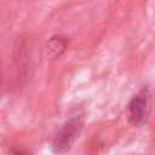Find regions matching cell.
<instances>
[{
  "label": "cell",
  "mask_w": 155,
  "mask_h": 155,
  "mask_svg": "<svg viewBox=\"0 0 155 155\" xmlns=\"http://www.w3.org/2000/svg\"><path fill=\"white\" fill-rule=\"evenodd\" d=\"M68 46V39L62 35H54L46 44V52L50 58H58L63 54Z\"/></svg>",
  "instance_id": "3957f363"
},
{
  "label": "cell",
  "mask_w": 155,
  "mask_h": 155,
  "mask_svg": "<svg viewBox=\"0 0 155 155\" xmlns=\"http://www.w3.org/2000/svg\"><path fill=\"white\" fill-rule=\"evenodd\" d=\"M10 155H33L30 151L23 150V149H11Z\"/></svg>",
  "instance_id": "277c9868"
},
{
  "label": "cell",
  "mask_w": 155,
  "mask_h": 155,
  "mask_svg": "<svg viewBox=\"0 0 155 155\" xmlns=\"http://www.w3.org/2000/svg\"><path fill=\"white\" fill-rule=\"evenodd\" d=\"M82 127H84V122L79 116H74L67 120L63 124V126L59 128L57 136L53 139L52 143L53 150L58 154H63L68 151L73 147L74 142L79 138Z\"/></svg>",
  "instance_id": "6da1fadb"
},
{
  "label": "cell",
  "mask_w": 155,
  "mask_h": 155,
  "mask_svg": "<svg viewBox=\"0 0 155 155\" xmlns=\"http://www.w3.org/2000/svg\"><path fill=\"white\" fill-rule=\"evenodd\" d=\"M149 90L144 87L140 90L128 104V120L134 126H140L147 121L149 115Z\"/></svg>",
  "instance_id": "7a4b0ae2"
}]
</instances>
